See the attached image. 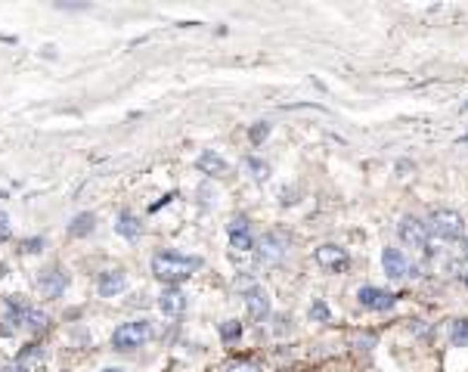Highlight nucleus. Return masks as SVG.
<instances>
[{"label": "nucleus", "mask_w": 468, "mask_h": 372, "mask_svg": "<svg viewBox=\"0 0 468 372\" xmlns=\"http://www.w3.org/2000/svg\"><path fill=\"white\" fill-rule=\"evenodd\" d=\"M196 267H199V258H190V254H180V252H159L152 258V276L168 285L190 279Z\"/></svg>", "instance_id": "1"}, {"label": "nucleus", "mask_w": 468, "mask_h": 372, "mask_svg": "<svg viewBox=\"0 0 468 372\" xmlns=\"http://www.w3.org/2000/svg\"><path fill=\"white\" fill-rule=\"evenodd\" d=\"M425 230L428 236L441 239V242H459L465 236V221L453 208H434L425 221Z\"/></svg>", "instance_id": "2"}, {"label": "nucleus", "mask_w": 468, "mask_h": 372, "mask_svg": "<svg viewBox=\"0 0 468 372\" xmlns=\"http://www.w3.org/2000/svg\"><path fill=\"white\" fill-rule=\"evenodd\" d=\"M152 338V323L149 320H134V323H121L112 332V347L115 351H137L146 341Z\"/></svg>", "instance_id": "3"}, {"label": "nucleus", "mask_w": 468, "mask_h": 372, "mask_svg": "<svg viewBox=\"0 0 468 372\" xmlns=\"http://www.w3.org/2000/svg\"><path fill=\"white\" fill-rule=\"evenodd\" d=\"M397 236H400V242H403V245L419 248V252L428 254V258L434 254L431 242H428L425 221H419V217H400V223H397Z\"/></svg>", "instance_id": "4"}, {"label": "nucleus", "mask_w": 468, "mask_h": 372, "mask_svg": "<svg viewBox=\"0 0 468 372\" xmlns=\"http://www.w3.org/2000/svg\"><path fill=\"white\" fill-rule=\"evenodd\" d=\"M357 298H360V304L366 310H394V304H397V294L388 289H378V285H363L357 292Z\"/></svg>", "instance_id": "5"}, {"label": "nucleus", "mask_w": 468, "mask_h": 372, "mask_svg": "<svg viewBox=\"0 0 468 372\" xmlns=\"http://www.w3.org/2000/svg\"><path fill=\"white\" fill-rule=\"evenodd\" d=\"M227 239L230 245L236 248V252H252L254 248V236H252V223H248V217H233L227 223Z\"/></svg>", "instance_id": "6"}, {"label": "nucleus", "mask_w": 468, "mask_h": 372, "mask_svg": "<svg viewBox=\"0 0 468 372\" xmlns=\"http://www.w3.org/2000/svg\"><path fill=\"white\" fill-rule=\"evenodd\" d=\"M314 258H316L319 267L335 270V273H338V270H345L347 264H350V254H347L341 245H332V242H329V245H319L316 252H314Z\"/></svg>", "instance_id": "7"}, {"label": "nucleus", "mask_w": 468, "mask_h": 372, "mask_svg": "<svg viewBox=\"0 0 468 372\" xmlns=\"http://www.w3.org/2000/svg\"><path fill=\"white\" fill-rule=\"evenodd\" d=\"M37 285H41V292L47 298H59V294L68 289V273L62 267H47L44 273L37 276Z\"/></svg>", "instance_id": "8"}, {"label": "nucleus", "mask_w": 468, "mask_h": 372, "mask_svg": "<svg viewBox=\"0 0 468 372\" xmlns=\"http://www.w3.org/2000/svg\"><path fill=\"white\" fill-rule=\"evenodd\" d=\"M285 248H288V239L283 236V232H276V230L264 232L261 242H257V252H261L264 261H279V258H285Z\"/></svg>", "instance_id": "9"}, {"label": "nucleus", "mask_w": 468, "mask_h": 372, "mask_svg": "<svg viewBox=\"0 0 468 372\" xmlns=\"http://www.w3.org/2000/svg\"><path fill=\"white\" fill-rule=\"evenodd\" d=\"M245 307H248V316L252 320H267L270 316V294L264 285H252L245 292Z\"/></svg>", "instance_id": "10"}, {"label": "nucleus", "mask_w": 468, "mask_h": 372, "mask_svg": "<svg viewBox=\"0 0 468 372\" xmlns=\"http://www.w3.org/2000/svg\"><path fill=\"white\" fill-rule=\"evenodd\" d=\"M381 267L391 279H407L410 276V261L400 248H385L381 252Z\"/></svg>", "instance_id": "11"}, {"label": "nucleus", "mask_w": 468, "mask_h": 372, "mask_svg": "<svg viewBox=\"0 0 468 372\" xmlns=\"http://www.w3.org/2000/svg\"><path fill=\"white\" fill-rule=\"evenodd\" d=\"M196 165H199V170H202L205 177H227V174H230L227 159H221V155H217L214 149H205V152H202Z\"/></svg>", "instance_id": "12"}, {"label": "nucleus", "mask_w": 468, "mask_h": 372, "mask_svg": "<svg viewBox=\"0 0 468 372\" xmlns=\"http://www.w3.org/2000/svg\"><path fill=\"white\" fill-rule=\"evenodd\" d=\"M124 289H128V279H124V273H118V270H106V273H99V279H97V292L103 294V298H115V294H121Z\"/></svg>", "instance_id": "13"}, {"label": "nucleus", "mask_w": 468, "mask_h": 372, "mask_svg": "<svg viewBox=\"0 0 468 372\" xmlns=\"http://www.w3.org/2000/svg\"><path fill=\"white\" fill-rule=\"evenodd\" d=\"M159 307H161V314H168V316H180L186 310V294L177 289V285H171V289L161 292Z\"/></svg>", "instance_id": "14"}, {"label": "nucleus", "mask_w": 468, "mask_h": 372, "mask_svg": "<svg viewBox=\"0 0 468 372\" xmlns=\"http://www.w3.org/2000/svg\"><path fill=\"white\" fill-rule=\"evenodd\" d=\"M41 360H44V351H41V345H25L19 351V356H16V372H37V366H41Z\"/></svg>", "instance_id": "15"}, {"label": "nucleus", "mask_w": 468, "mask_h": 372, "mask_svg": "<svg viewBox=\"0 0 468 372\" xmlns=\"http://www.w3.org/2000/svg\"><path fill=\"white\" fill-rule=\"evenodd\" d=\"M115 232L118 236H124V239H140V232H143V223L137 221L134 214H118V221H115Z\"/></svg>", "instance_id": "16"}, {"label": "nucleus", "mask_w": 468, "mask_h": 372, "mask_svg": "<svg viewBox=\"0 0 468 372\" xmlns=\"http://www.w3.org/2000/svg\"><path fill=\"white\" fill-rule=\"evenodd\" d=\"M47 323H50V316H47L44 310H35V307H28L25 314H22V320H19V326H25L28 332H44Z\"/></svg>", "instance_id": "17"}, {"label": "nucleus", "mask_w": 468, "mask_h": 372, "mask_svg": "<svg viewBox=\"0 0 468 372\" xmlns=\"http://www.w3.org/2000/svg\"><path fill=\"white\" fill-rule=\"evenodd\" d=\"M93 227H97V217H93L90 211H84V214L72 217V223H68V232H72V236H90Z\"/></svg>", "instance_id": "18"}, {"label": "nucleus", "mask_w": 468, "mask_h": 372, "mask_svg": "<svg viewBox=\"0 0 468 372\" xmlns=\"http://www.w3.org/2000/svg\"><path fill=\"white\" fill-rule=\"evenodd\" d=\"M450 345L453 347H468V320H453L450 323Z\"/></svg>", "instance_id": "19"}, {"label": "nucleus", "mask_w": 468, "mask_h": 372, "mask_svg": "<svg viewBox=\"0 0 468 372\" xmlns=\"http://www.w3.org/2000/svg\"><path fill=\"white\" fill-rule=\"evenodd\" d=\"M245 168H248V174H252L257 183H267V177H270V165H267L264 159H257V155H252V159L245 161Z\"/></svg>", "instance_id": "20"}, {"label": "nucleus", "mask_w": 468, "mask_h": 372, "mask_svg": "<svg viewBox=\"0 0 468 372\" xmlns=\"http://www.w3.org/2000/svg\"><path fill=\"white\" fill-rule=\"evenodd\" d=\"M221 341H227V345H236V341L242 338V326L236 320H227V323H221Z\"/></svg>", "instance_id": "21"}, {"label": "nucleus", "mask_w": 468, "mask_h": 372, "mask_svg": "<svg viewBox=\"0 0 468 372\" xmlns=\"http://www.w3.org/2000/svg\"><path fill=\"white\" fill-rule=\"evenodd\" d=\"M310 320H314V323H329L332 320V310H329V304H326L323 298H316L314 304H310Z\"/></svg>", "instance_id": "22"}, {"label": "nucleus", "mask_w": 468, "mask_h": 372, "mask_svg": "<svg viewBox=\"0 0 468 372\" xmlns=\"http://www.w3.org/2000/svg\"><path fill=\"white\" fill-rule=\"evenodd\" d=\"M248 137H252V143H264V140L270 137V124L267 121H257L252 130H248Z\"/></svg>", "instance_id": "23"}, {"label": "nucleus", "mask_w": 468, "mask_h": 372, "mask_svg": "<svg viewBox=\"0 0 468 372\" xmlns=\"http://www.w3.org/2000/svg\"><path fill=\"white\" fill-rule=\"evenodd\" d=\"M41 245H44V239H25V245H22V252H31V254H37V252H41Z\"/></svg>", "instance_id": "24"}, {"label": "nucleus", "mask_w": 468, "mask_h": 372, "mask_svg": "<svg viewBox=\"0 0 468 372\" xmlns=\"http://www.w3.org/2000/svg\"><path fill=\"white\" fill-rule=\"evenodd\" d=\"M227 372H261L254 366V363H236V366H230Z\"/></svg>", "instance_id": "25"}, {"label": "nucleus", "mask_w": 468, "mask_h": 372, "mask_svg": "<svg viewBox=\"0 0 468 372\" xmlns=\"http://www.w3.org/2000/svg\"><path fill=\"white\" fill-rule=\"evenodd\" d=\"M13 236V230H10V223L6 221H0V242H6V239Z\"/></svg>", "instance_id": "26"}, {"label": "nucleus", "mask_w": 468, "mask_h": 372, "mask_svg": "<svg viewBox=\"0 0 468 372\" xmlns=\"http://www.w3.org/2000/svg\"><path fill=\"white\" fill-rule=\"evenodd\" d=\"M462 245H465V248H462V258L468 261V236H465V242H462Z\"/></svg>", "instance_id": "27"}, {"label": "nucleus", "mask_w": 468, "mask_h": 372, "mask_svg": "<svg viewBox=\"0 0 468 372\" xmlns=\"http://www.w3.org/2000/svg\"><path fill=\"white\" fill-rule=\"evenodd\" d=\"M462 283H465V285H468V273H462Z\"/></svg>", "instance_id": "28"}, {"label": "nucleus", "mask_w": 468, "mask_h": 372, "mask_svg": "<svg viewBox=\"0 0 468 372\" xmlns=\"http://www.w3.org/2000/svg\"><path fill=\"white\" fill-rule=\"evenodd\" d=\"M462 112H468V103H462Z\"/></svg>", "instance_id": "29"}, {"label": "nucleus", "mask_w": 468, "mask_h": 372, "mask_svg": "<svg viewBox=\"0 0 468 372\" xmlns=\"http://www.w3.org/2000/svg\"><path fill=\"white\" fill-rule=\"evenodd\" d=\"M103 372H121V369H103Z\"/></svg>", "instance_id": "30"}]
</instances>
